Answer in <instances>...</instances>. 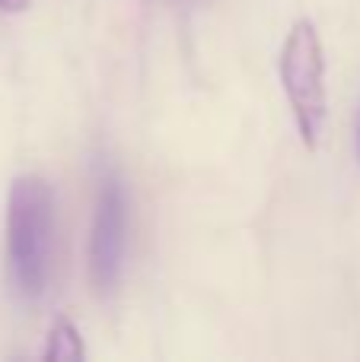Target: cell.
Returning a JSON list of instances; mask_svg holds the SVG:
<instances>
[{"mask_svg":"<svg viewBox=\"0 0 360 362\" xmlns=\"http://www.w3.org/2000/svg\"><path fill=\"white\" fill-rule=\"evenodd\" d=\"M278 76L291 102V115L303 146L319 150L329 121V86H325V48L313 19H297L278 54Z\"/></svg>","mask_w":360,"mask_h":362,"instance_id":"cell-2","label":"cell"},{"mask_svg":"<svg viewBox=\"0 0 360 362\" xmlns=\"http://www.w3.org/2000/svg\"><path fill=\"white\" fill-rule=\"evenodd\" d=\"M128 245V200L125 185L115 175L102 178L96 197L93 232H89V283L99 296H108L121 280Z\"/></svg>","mask_w":360,"mask_h":362,"instance_id":"cell-3","label":"cell"},{"mask_svg":"<svg viewBox=\"0 0 360 362\" xmlns=\"http://www.w3.org/2000/svg\"><path fill=\"white\" fill-rule=\"evenodd\" d=\"M357 159H360V124H357Z\"/></svg>","mask_w":360,"mask_h":362,"instance_id":"cell-6","label":"cell"},{"mask_svg":"<svg viewBox=\"0 0 360 362\" xmlns=\"http://www.w3.org/2000/svg\"><path fill=\"white\" fill-rule=\"evenodd\" d=\"M55 191L42 175H19L6 197V264L23 299H38L48 283Z\"/></svg>","mask_w":360,"mask_h":362,"instance_id":"cell-1","label":"cell"},{"mask_svg":"<svg viewBox=\"0 0 360 362\" xmlns=\"http://www.w3.org/2000/svg\"><path fill=\"white\" fill-rule=\"evenodd\" d=\"M48 362H77L86 356V346H83V337L67 318H57L48 331V344H45L42 353Z\"/></svg>","mask_w":360,"mask_h":362,"instance_id":"cell-4","label":"cell"},{"mask_svg":"<svg viewBox=\"0 0 360 362\" xmlns=\"http://www.w3.org/2000/svg\"><path fill=\"white\" fill-rule=\"evenodd\" d=\"M29 0H0V13H23Z\"/></svg>","mask_w":360,"mask_h":362,"instance_id":"cell-5","label":"cell"}]
</instances>
